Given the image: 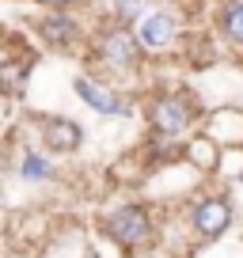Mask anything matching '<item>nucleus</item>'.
<instances>
[{"instance_id":"9b49d317","label":"nucleus","mask_w":243,"mask_h":258,"mask_svg":"<svg viewBox=\"0 0 243 258\" xmlns=\"http://www.w3.org/2000/svg\"><path fill=\"white\" fill-rule=\"evenodd\" d=\"M137 16H141V0H122L118 4V19L122 23H133Z\"/></svg>"},{"instance_id":"423d86ee","label":"nucleus","mask_w":243,"mask_h":258,"mask_svg":"<svg viewBox=\"0 0 243 258\" xmlns=\"http://www.w3.org/2000/svg\"><path fill=\"white\" fill-rule=\"evenodd\" d=\"M76 95H80L91 110H99V114H122L118 95H114V91H106V88H99V84H91L88 76H76Z\"/></svg>"},{"instance_id":"ddd939ff","label":"nucleus","mask_w":243,"mask_h":258,"mask_svg":"<svg viewBox=\"0 0 243 258\" xmlns=\"http://www.w3.org/2000/svg\"><path fill=\"white\" fill-rule=\"evenodd\" d=\"M0 167H4V160H0Z\"/></svg>"},{"instance_id":"f257e3e1","label":"nucleus","mask_w":243,"mask_h":258,"mask_svg":"<svg viewBox=\"0 0 243 258\" xmlns=\"http://www.w3.org/2000/svg\"><path fill=\"white\" fill-rule=\"evenodd\" d=\"M103 228H106V235H110L114 243H122V247H141V243H148V235H152L148 213L141 209V205H126V209L110 213Z\"/></svg>"},{"instance_id":"9d476101","label":"nucleus","mask_w":243,"mask_h":258,"mask_svg":"<svg viewBox=\"0 0 243 258\" xmlns=\"http://www.w3.org/2000/svg\"><path fill=\"white\" fill-rule=\"evenodd\" d=\"M23 175L31 178V182H34V178H46L49 175V163L38 160V156H27V160H23Z\"/></svg>"},{"instance_id":"39448f33","label":"nucleus","mask_w":243,"mask_h":258,"mask_svg":"<svg viewBox=\"0 0 243 258\" xmlns=\"http://www.w3.org/2000/svg\"><path fill=\"white\" fill-rule=\"evenodd\" d=\"M80 125L69 118H49L46 125H42V141H46L49 152H76V145H80Z\"/></svg>"},{"instance_id":"f03ea898","label":"nucleus","mask_w":243,"mask_h":258,"mask_svg":"<svg viewBox=\"0 0 243 258\" xmlns=\"http://www.w3.org/2000/svg\"><path fill=\"white\" fill-rule=\"evenodd\" d=\"M152 121H156L160 133L175 137V133H183V129L194 121V106H190L183 95H163L160 103L152 106Z\"/></svg>"},{"instance_id":"6e6552de","label":"nucleus","mask_w":243,"mask_h":258,"mask_svg":"<svg viewBox=\"0 0 243 258\" xmlns=\"http://www.w3.org/2000/svg\"><path fill=\"white\" fill-rule=\"evenodd\" d=\"M76 34H80V27H76L69 16H61V12H57V16H46V19H42V38L53 42V46H69Z\"/></svg>"},{"instance_id":"0eeeda50","label":"nucleus","mask_w":243,"mask_h":258,"mask_svg":"<svg viewBox=\"0 0 243 258\" xmlns=\"http://www.w3.org/2000/svg\"><path fill=\"white\" fill-rule=\"evenodd\" d=\"M137 38L145 42L148 49H163V46H171V42H175V19H171V16H148L145 23H141Z\"/></svg>"},{"instance_id":"f8f14e48","label":"nucleus","mask_w":243,"mask_h":258,"mask_svg":"<svg viewBox=\"0 0 243 258\" xmlns=\"http://www.w3.org/2000/svg\"><path fill=\"white\" fill-rule=\"evenodd\" d=\"M42 4H49V8L61 12V8H69V4H76V0H42Z\"/></svg>"},{"instance_id":"7ed1b4c3","label":"nucleus","mask_w":243,"mask_h":258,"mask_svg":"<svg viewBox=\"0 0 243 258\" xmlns=\"http://www.w3.org/2000/svg\"><path fill=\"white\" fill-rule=\"evenodd\" d=\"M228 224H232V209H228V202H220V198H209V202H202L194 209V228L205 239H217Z\"/></svg>"},{"instance_id":"1a4fd4ad","label":"nucleus","mask_w":243,"mask_h":258,"mask_svg":"<svg viewBox=\"0 0 243 258\" xmlns=\"http://www.w3.org/2000/svg\"><path fill=\"white\" fill-rule=\"evenodd\" d=\"M224 31L235 46H243V0H235L232 8L224 12Z\"/></svg>"},{"instance_id":"20e7f679","label":"nucleus","mask_w":243,"mask_h":258,"mask_svg":"<svg viewBox=\"0 0 243 258\" xmlns=\"http://www.w3.org/2000/svg\"><path fill=\"white\" fill-rule=\"evenodd\" d=\"M103 61H110L114 69H133V64L141 61L137 53V38H133L130 31H114L103 38Z\"/></svg>"}]
</instances>
